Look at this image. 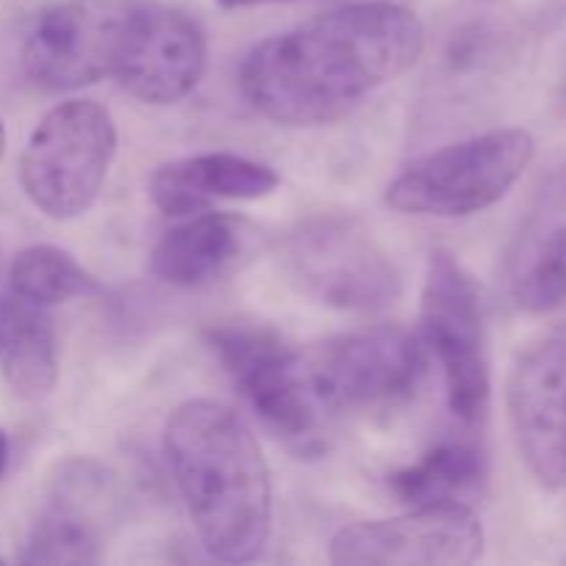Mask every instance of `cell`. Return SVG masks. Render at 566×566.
Masks as SVG:
<instances>
[{
  "mask_svg": "<svg viewBox=\"0 0 566 566\" xmlns=\"http://www.w3.org/2000/svg\"><path fill=\"white\" fill-rule=\"evenodd\" d=\"M423 50L426 28L412 9L392 0L348 3L254 44L241 92L276 125H332L412 70Z\"/></svg>",
  "mask_w": 566,
  "mask_h": 566,
  "instance_id": "1",
  "label": "cell"
},
{
  "mask_svg": "<svg viewBox=\"0 0 566 566\" xmlns=\"http://www.w3.org/2000/svg\"><path fill=\"white\" fill-rule=\"evenodd\" d=\"M164 453L199 545L210 558L243 564L271 539V470L252 429L221 401L191 398L171 409Z\"/></svg>",
  "mask_w": 566,
  "mask_h": 566,
  "instance_id": "2",
  "label": "cell"
},
{
  "mask_svg": "<svg viewBox=\"0 0 566 566\" xmlns=\"http://www.w3.org/2000/svg\"><path fill=\"white\" fill-rule=\"evenodd\" d=\"M114 116L94 99H66L50 108L28 136L20 182L33 208L70 221L97 202L116 158Z\"/></svg>",
  "mask_w": 566,
  "mask_h": 566,
  "instance_id": "3",
  "label": "cell"
},
{
  "mask_svg": "<svg viewBox=\"0 0 566 566\" xmlns=\"http://www.w3.org/2000/svg\"><path fill=\"white\" fill-rule=\"evenodd\" d=\"M534 136L503 127L448 144L409 164L387 186L385 202L403 216L462 219L501 202L534 158Z\"/></svg>",
  "mask_w": 566,
  "mask_h": 566,
  "instance_id": "4",
  "label": "cell"
},
{
  "mask_svg": "<svg viewBox=\"0 0 566 566\" xmlns=\"http://www.w3.org/2000/svg\"><path fill=\"white\" fill-rule=\"evenodd\" d=\"M420 326L426 348L442 368L453 418L475 429L486 420L492 396L484 315L473 276L446 249H437L429 260Z\"/></svg>",
  "mask_w": 566,
  "mask_h": 566,
  "instance_id": "5",
  "label": "cell"
},
{
  "mask_svg": "<svg viewBox=\"0 0 566 566\" xmlns=\"http://www.w3.org/2000/svg\"><path fill=\"white\" fill-rule=\"evenodd\" d=\"M285 265L293 282L321 304L376 313L401 296V274L374 232L343 216H315L291 232Z\"/></svg>",
  "mask_w": 566,
  "mask_h": 566,
  "instance_id": "6",
  "label": "cell"
},
{
  "mask_svg": "<svg viewBox=\"0 0 566 566\" xmlns=\"http://www.w3.org/2000/svg\"><path fill=\"white\" fill-rule=\"evenodd\" d=\"M304 376L326 418L407 401L426 370L423 343L401 326L348 332L302 352Z\"/></svg>",
  "mask_w": 566,
  "mask_h": 566,
  "instance_id": "7",
  "label": "cell"
},
{
  "mask_svg": "<svg viewBox=\"0 0 566 566\" xmlns=\"http://www.w3.org/2000/svg\"><path fill=\"white\" fill-rule=\"evenodd\" d=\"M144 0H61L28 31L22 70L44 92H72L114 77Z\"/></svg>",
  "mask_w": 566,
  "mask_h": 566,
  "instance_id": "8",
  "label": "cell"
},
{
  "mask_svg": "<svg viewBox=\"0 0 566 566\" xmlns=\"http://www.w3.org/2000/svg\"><path fill=\"white\" fill-rule=\"evenodd\" d=\"M208 343L269 429L298 446L318 440L329 418L310 390L302 352L258 326H216L208 332Z\"/></svg>",
  "mask_w": 566,
  "mask_h": 566,
  "instance_id": "9",
  "label": "cell"
},
{
  "mask_svg": "<svg viewBox=\"0 0 566 566\" xmlns=\"http://www.w3.org/2000/svg\"><path fill=\"white\" fill-rule=\"evenodd\" d=\"M484 553V528L462 501L412 506L401 517L343 525L329 542L332 564L462 566Z\"/></svg>",
  "mask_w": 566,
  "mask_h": 566,
  "instance_id": "10",
  "label": "cell"
},
{
  "mask_svg": "<svg viewBox=\"0 0 566 566\" xmlns=\"http://www.w3.org/2000/svg\"><path fill=\"white\" fill-rule=\"evenodd\" d=\"M119 520V490L103 464L66 459L50 479L42 512L28 531L25 564H97Z\"/></svg>",
  "mask_w": 566,
  "mask_h": 566,
  "instance_id": "11",
  "label": "cell"
},
{
  "mask_svg": "<svg viewBox=\"0 0 566 566\" xmlns=\"http://www.w3.org/2000/svg\"><path fill=\"white\" fill-rule=\"evenodd\" d=\"M506 407L523 462L542 486L566 492V340L547 337L514 359Z\"/></svg>",
  "mask_w": 566,
  "mask_h": 566,
  "instance_id": "12",
  "label": "cell"
},
{
  "mask_svg": "<svg viewBox=\"0 0 566 566\" xmlns=\"http://www.w3.org/2000/svg\"><path fill=\"white\" fill-rule=\"evenodd\" d=\"M208 70V36L188 11L144 0L114 81L147 105L186 99Z\"/></svg>",
  "mask_w": 566,
  "mask_h": 566,
  "instance_id": "13",
  "label": "cell"
},
{
  "mask_svg": "<svg viewBox=\"0 0 566 566\" xmlns=\"http://www.w3.org/2000/svg\"><path fill=\"white\" fill-rule=\"evenodd\" d=\"M276 186L280 175L269 164L232 153H205L160 166L149 180V197L164 216L186 219L224 199H263Z\"/></svg>",
  "mask_w": 566,
  "mask_h": 566,
  "instance_id": "14",
  "label": "cell"
},
{
  "mask_svg": "<svg viewBox=\"0 0 566 566\" xmlns=\"http://www.w3.org/2000/svg\"><path fill=\"white\" fill-rule=\"evenodd\" d=\"M258 230L232 213H193L164 232L149 254V271L175 287H202L232 274L254 252Z\"/></svg>",
  "mask_w": 566,
  "mask_h": 566,
  "instance_id": "15",
  "label": "cell"
},
{
  "mask_svg": "<svg viewBox=\"0 0 566 566\" xmlns=\"http://www.w3.org/2000/svg\"><path fill=\"white\" fill-rule=\"evenodd\" d=\"M0 376L22 401L50 396L59 381V335L48 307L0 296Z\"/></svg>",
  "mask_w": 566,
  "mask_h": 566,
  "instance_id": "16",
  "label": "cell"
},
{
  "mask_svg": "<svg viewBox=\"0 0 566 566\" xmlns=\"http://www.w3.org/2000/svg\"><path fill=\"white\" fill-rule=\"evenodd\" d=\"M486 481V457L473 440H446L426 451L418 462L396 470L387 490L407 506L453 503L475 495Z\"/></svg>",
  "mask_w": 566,
  "mask_h": 566,
  "instance_id": "17",
  "label": "cell"
},
{
  "mask_svg": "<svg viewBox=\"0 0 566 566\" xmlns=\"http://www.w3.org/2000/svg\"><path fill=\"white\" fill-rule=\"evenodd\" d=\"M9 291L42 307H55L72 298L92 296L99 285L70 252L50 243H33L11 260Z\"/></svg>",
  "mask_w": 566,
  "mask_h": 566,
  "instance_id": "18",
  "label": "cell"
},
{
  "mask_svg": "<svg viewBox=\"0 0 566 566\" xmlns=\"http://www.w3.org/2000/svg\"><path fill=\"white\" fill-rule=\"evenodd\" d=\"M512 296L525 313H553L566 302V221L547 224L525 243L512 276Z\"/></svg>",
  "mask_w": 566,
  "mask_h": 566,
  "instance_id": "19",
  "label": "cell"
},
{
  "mask_svg": "<svg viewBox=\"0 0 566 566\" xmlns=\"http://www.w3.org/2000/svg\"><path fill=\"white\" fill-rule=\"evenodd\" d=\"M6 468H9V434L0 429V481H3Z\"/></svg>",
  "mask_w": 566,
  "mask_h": 566,
  "instance_id": "20",
  "label": "cell"
},
{
  "mask_svg": "<svg viewBox=\"0 0 566 566\" xmlns=\"http://www.w3.org/2000/svg\"><path fill=\"white\" fill-rule=\"evenodd\" d=\"M224 9H238V6H252V3H263V0H219Z\"/></svg>",
  "mask_w": 566,
  "mask_h": 566,
  "instance_id": "21",
  "label": "cell"
},
{
  "mask_svg": "<svg viewBox=\"0 0 566 566\" xmlns=\"http://www.w3.org/2000/svg\"><path fill=\"white\" fill-rule=\"evenodd\" d=\"M3 153H6V125L3 119H0V160H3Z\"/></svg>",
  "mask_w": 566,
  "mask_h": 566,
  "instance_id": "22",
  "label": "cell"
}]
</instances>
